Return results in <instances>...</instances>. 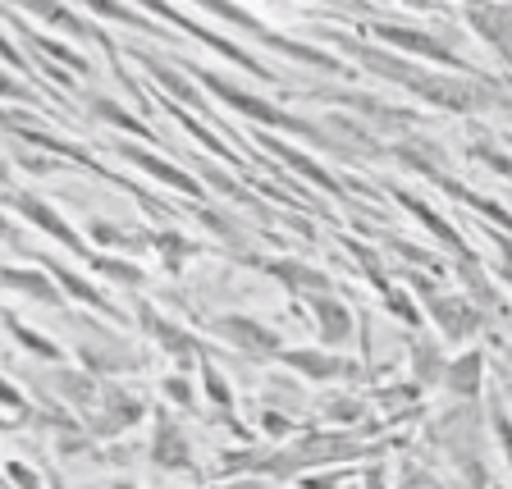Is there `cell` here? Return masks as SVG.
<instances>
[{
    "mask_svg": "<svg viewBox=\"0 0 512 489\" xmlns=\"http://www.w3.org/2000/svg\"><path fill=\"white\" fill-rule=\"evenodd\" d=\"M275 362L311 384H357L371 375V366L352 362V357H339V352H330V348H284Z\"/></svg>",
    "mask_w": 512,
    "mask_h": 489,
    "instance_id": "8992f818",
    "label": "cell"
},
{
    "mask_svg": "<svg viewBox=\"0 0 512 489\" xmlns=\"http://www.w3.org/2000/svg\"><path fill=\"white\" fill-rule=\"evenodd\" d=\"M147 14H156V19H165V23H179L183 32H192V37H202L211 51H220L224 60H234L238 69H247V74H256V78H266V83H275L279 74H270V64H261L252 51H243V46L234 42V37H224V32H215V28H206V23H197V14H183V10H165V5H147Z\"/></svg>",
    "mask_w": 512,
    "mask_h": 489,
    "instance_id": "30bf717a",
    "label": "cell"
},
{
    "mask_svg": "<svg viewBox=\"0 0 512 489\" xmlns=\"http://www.w3.org/2000/svg\"><path fill=\"white\" fill-rule=\"evenodd\" d=\"M5 183H10V170H5V160H0V188H5Z\"/></svg>",
    "mask_w": 512,
    "mask_h": 489,
    "instance_id": "681fc988",
    "label": "cell"
},
{
    "mask_svg": "<svg viewBox=\"0 0 512 489\" xmlns=\"http://www.w3.org/2000/svg\"><path fill=\"white\" fill-rule=\"evenodd\" d=\"M320 416H325L330 426L357 430V426H371V403L357 394H325L320 398Z\"/></svg>",
    "mask_w": 512,
    "mask_h": 489,
    "instance_id": "484cf974",
    "label": "cell"
},
{
    "mask_svg": "<svg viewBox=\"0 0 512 489\" xmlns=\"http://www.w3.org/2000/svg\"><path fill=\"white\" fill-rule=\"evenodd\" d=\"M471 156L476 160H485L494 174H503V179H512V156L508 151H499V147H471Z\"/></svg>",
    "mask_w": 512,
    "mask_h": 489,
    "instance_id": "60d3db41",
    "label": "cell"
},
{
    "mask_svg": "<svg viewBox=\"0 0 512 489\" xmlns=\"http://www.w3.org/2000/svg\"><path fill=\"white\" fill-rule=\"evenodd\" d=\"M28 37V46L32 51H46V55H55V60H64L69 69H78V74H87V60L74 51V46H60V42H51V37H42V32H23Z\"/></svg>",
    "mask_w": 512,
    "mask_h": 489,
    "instance_id": "8d00e7d4",
    "label": "cell"
},
{
    "mask_svg": "<svg viewBox=\"0 0 512 489\" xmlns=\"http://www.w3.org/2000/svg\"><path fill=\"white\" fill-rule=\"evenodd\" d=\"M147 462L156 471H197V458H192V439L183 435V426L170 416V407H151V439H147Z\"/></svg>",
    "mask_w": 512,
    "mask_h": 489,
    "instance_id": "ba28073f",
    "label": "cell"
},
{
    "mask_svg": "<svg viewBox=\"0 0 512 489\" xmlns=\"http://www.w3.org/2000/svg\"><path fill=\"white\" fill-rule=\"evenodd\" d=\"M0 288L23 293V298H32V302H46V307H60V288H55V279L37 266H5L0 270Z\"/></svg>",
    "mask_w": 512,
    "mask_h": 489,
    "instance_id": "44dd1931",
    "label": "cell"
},
{
    "mask_svg": "<svg viewBox=\"0 0 512 489\" xmlns=\"http://www.w3.org/2000/svg\"><path fill=\"white\" fill-rule=\"evenodd\" d=\"M87 266H92V270H101V275H106L110 284H119V288H142V284H147V270H142V266H133L128 256H106V252H92V256H87Z\"/></svg>",
    "mask_w": 512,
    "mask_h": 489,
    "instance_id": "1f68e13d",
    "label": "cell"
},
{
    "mask_svg": "<svg viewBox=\"0 0 512 489\" xmlns=\"http://www.w3.org/2000/svg\"><path fill=\"white\" fill-rule=\"evenodd\" d=\"M220 489H266L256 476H234V480H220Z\"/></svg>",
    "mask_w": 512,
    "mask_h": 489,
    "instance_id": "7dc6e473",
    "label": "cell"
},
{
    "mask_svg": "<svg viewBox=\"0 0 512 489\" xmlns=\"http://www.w3.org/2000/svg\"><path fill=\"white\" fill-rule=\"evenodd\" d=\"M202 389H206V398L215 403V412H220V426H229L234 435H243V426L234 421V389H229V380L220 375V366L211 362V357H202Z\"/></svg>",
    "mask_w": 512,
    "mask_h": 489,
    "instance_id": "4316f807",
    "label": "cell"
},
{
    "mask_svg": "<svg viewBox=\"0 0 512 489\" xmlns=\"http://www.w3.org/2000/svg\"><path fill=\"white\" fill-rule=\"evenodd\" d=\"M78 362H83L87 375H96V380H101V375H133V371H142V366H147V357H142V352L133 348L128 339L101 330V343L78 339Z\"/></svg>",
    "mask_w": 512,
    "mask_h": 489,
    "instance_id": "8fae6325",
    "label": "cell"
},
{
    "mask_svg": "<svg viewBox=\"0 0 512 489\" xmlns=\"http://www.w3.org/2000/svg\"><path fill=\"white\" fill-rule=\"evenodd\" d=\"M261 147H270V151H275V156H279V160H284L288 170H298V174H307V179H311V183H316V188H330V192H343V188H339V179H334V174H330V170H325V165H316V160H311V156H302V151L284 147V142H279V138H261Z\"/></svg>",
    "mask_w": 512,
    "mask_h": 489,
    "instance_id": "f546056e",
    "label": "cell"
},
{
    "mask_svg": "<svg viewBox=\"0 0 512 489\" xmlns=\"http://www.w3.org/2000/svg\"><path fill=\"white\" fill-rule=\"evenodd\" d=\"M87 247H110V256H133V252H147L151 247V229H138V224H119V220H101L92 215L87 220Z\"/></svg>",
    "mask_w": 512,
    "mask_h": 489,
    "instance_id": "2e32d148",
    "label": "cell"
},
{
    "mask_svg": "<svg viewBox=\"0 0 512 489\" xmlns=\"http://www.w3.org/2000/svg\"><path fill=\"white\" fill-rule=\"evenodd\" d=\"M160 394H165V403L183 407V412H197V394H192V384L183 380V371L165 375V380H160Z\"/></svg>",
    "mask_w": 512,
    "mask_h": 489,
    "instance_id": "74e56055",
    "label": "cell"
},
{
    "mask_svg": "<svg viewBox=\"0 0 512 489\" xmlns=\"http://www.w3.org/2000/svg\"><path fill=\"white\" fill-rule=\"evenodd\" d=\"M0 96H5V101H32V92L23 83H14L10 74H5V69H0Z\"/></svg>",
    "mask_w": 512,
    "mask_h": 489,
    "instance_id": "f6af8a7d",
    "label": "cell"
},
{
    "mask_svg": "<svg viewBox=\"0 0 512 489\" xmlns=\"http://www.w3.org/2000/svg\"><path fill=\"white\" fill-rule=\"evenodd\" d=\"M307 307H311V325H316L320 348H330V352L348 348L352 334H357V311H352L339 293H320V298H311Z\"/></svg>",
    "mask_w": 512,
    "mask_h": 489,
    "instance_id": "7c38bea8",
    "label": "cell"
},
{
    "mask_svg": "<svg viewBox=\"0 0 512 489\" xmlns=\"http://www.w3.org/2000/svg\"><path fill=\"white\" fill-rule=\"evenodd\" d=\"M138 64L147 69V74H156V83H165L170 87V96L174 101H188L192 110H206V96L197 92V87L188 83V78H179V69H170V64H160L156 55H147V51H138Z\"/></svg>",
    "mask_w": 512,
    "mask_h": 489,
    "instance_id": "f1b7e54d",
    "label": "cell"
},
{
    "mask_svg": "<svg viewBox=\"0 0 512 489\" xmlns=\"http://www.w3.org/2000/svg\"><path fill=\"white\" fill-rule=\"evenodd\" d=\"M87 110H92V119H101V124H115L119 133H133V138H151V128L142 124L138 115H128V110L119 106L115 96H87Z\"/></svg>",
    "mask_w": 512,
    "mask_h": 489,
    "instance_id": "4dcf8cb0",
    "label": "cell"
},
{
    "mask_svg": "<svg viewBox=\"0 0 512 489\" xmlns=\"http://www.w3.org/2000/svg\"><path fill=\"white\" fill-rule=\"evenodd\" d=\"M407 366H412V384L426 394V389H439L448 375V352L439 343V334L416 330L407 334Z\"/></svg>",
    "mask_w": 512,
    "mask_h": 489,
    "instance_id": "9a60e30c",
    "label": "cell"
},
{
    "mask_svg": "<svg viewBox=\"0 0 512 489\" xmlns=\"http://www.w3.org/2000/svg\"><path fill=\"white\" fill-rule=\"evenodd\" d=\"M147 412H151L147 398L110 380V384H101V398H96V407L87 412V435H92V439H106V444H115L119 435L138 430L142 421H147Z\"/></svg>",
    "mask_w": 512,
    "mask_h": 489,
    "instance_id": "277c9868",
    "label": "cell"
},
{
    "mask_svg": "<svg viewBox=\"0 0 512 489\" xmlns=\"http://www.w3.org/2000/svg\"><path fill=\"white\" fill-rule=\"evenodd\" d=\"M375 403L384 407H403V412H416V403H421V389L416 384H389V389H375Z\"/></svg>",
    "mask_w": 512,
    "mask_h": 489,
    "instance_id": "f35d334b",
    "label": "cell"
},
{
    "mask_svg": "<svg viewBox=\"0 0 512 489\" xmlns=\"http://www.w3.org/2000/svg\"><path fill=\"white\" fill-rule=\"evenodd\" d=\"M266 275L279 279V284H284L293 298H302V302L320 298V293H334L330 270L311 266V261H302V256H275V261H266Z\"/></svg>",
    "mask_w": 512,
    "mask_h": 489,
    "instance_id": "5bb4252c",
    "label": "cell"
},
{
    "mask_svg": "<svg viewBox=\"0 0 512 489\" xmlns=\"http://www.w3.org/2000/svg\"><path fill=\"white\" fill-rule=\"evenodd\" d=\"M0 320H5V325H10V334H14V339H19V343H23V348H28V352H37L42 362H64V352L55 348V343L46 339V334L28 330V325H23V320H14L10 311H5V316H0Z\"/></svg>",
    "mask_w": 512,
    "mask_h": 489,
    "instance_id": "836d02e7",
    "label": "cell"
},
{
    "mask_svg": "<svg viewBox=\"0 0 512 489\" xmlns=\"http://www.w3.org/2000/svg\"><path fill=\"white\" fill-rule=\"evenodd\" d=\"M110 489H138V485H133V480H115V485H110Z\"/></svg>",
    "mask_w": 512,
    "mask_h": 489,
    "instance_id": "f907efd6",
    "label": "cell"
},
{
    "mask_svg": "<svg viewBox=\"0 0 512 489\" xmlns=\"http://www.w3.org/2000/svg\"><path fill=\"white\" fill-rule=\"evenodd\" d=\"M490 430H494V439H499V448H503V458H508V467H512V421H508V407H503V403L490 407Z\"/></svg>",
    "mask_w": 512,
    "mask_h": 489,
    "instance_id": "ab89813d",
    "label": "cell"
},
{
    "mask_svg": "<svg viewBox=\"0 0 512 489\" xmlns=\"http://www.w3.org/2000/svg\"><path fill=\"white\" fill-rule=\"evenodd\" d=\"M462 23L476 32L480 42L499 46L512 60V5H471V10H462Z\"/></svg>",
    "mask_w": 512,
    "mask_h": 489,
    "instance_id": "d6986e66",
    "label": "cell"
},
{
    "mask_svg": "<svg viewBox=\"0 0 512 489\" xmlns=\"http://www.w3.org/2000/svg\"><path fill=\"white\" fill-rule=\"evenodd\" d=\"M407 288H416L421 307L430 311V320L439 325V339L448 343H467L485 330V311L467 298V293H444L435 275H421V270H403Z\"/></svg>",
    "mask_w": 512,
    "mask_h": 489,
    "instance_id": "7a4b0ae2",
    "label": "cell"
},
{
    "mask_svg": "<svg viewBox=\"0 0 512 489\" xmlns=\"http://www.w3.org/2000/svg\"><path fill=\"white\" fill-rule=\"evenodd\" d=\"M362 28L371 32V42L384 46V51H398V55H416V60H430V64H444L448 74H467V60H462L444 37L426 28H412V23H398L389 14H362Z\"/></svg>",
    "mask_w": 512,
    "mask_h": 489,
    "instance_id": "3957f363",
    "label": "cell"
},
{
    "mask_svg": "<svg viewBox=\"0 0 512 489\" xmlns=\"http://www.w3.org/2000/svg\"><path fill=\"white\" fill-rule=\"evenodd\" d=\"M293 426H298V421H293L288 412H279V407H266V403L256 407V430H261L266 439H288Z\"/></svg>",
    "mask_w": 512,
    "mask_h": 489,
    "instance_id": "d590c367",
    "label": "cell"
},
{
    "mask_svg": "<svg viewBox=\"0 0 512 489\" xmlns=\"http://www.w3.org/2000/svg\"><path fill=\"white\" fill-rule=\"evenodd\" d=\"M46 380H51V389H60V403L78 407L83 416L92 412L96 398H101V380H96V375H87V371H51Z\"/></svg>",
    "mask_w": 512,
    "mask_h": 489,
    "instance_id": "7402d4cb",
    "label": "cell"
},
{
    "mask_svg": "<svg viewBox=\"0 0 512 489\" xmlns=\"http://www.w3.org/2000/svg\"><path fill=\"white\" fill-rule=\"evenodd\" d=\"M42 266H46V275L55 279V288H64V298H74L78 307H92V311H101V316H110V320H124V311H119L106 293H96V284H87L83 275H74V270L60 266V261H51V256H42Z\"/></svg>",
    "mask_w": 512,
    "mask_h": 489,
    "instance_id": "ac0fdd59",
    "label": "cell"
},
{
    "mask_svg": "<svg viewBox=\"0 0 512 489\" xmlns=\"http://www.w3.org/2000/svg\"><path fill=\"white\" fill-rule=\"evenodd\" d=\"M10 206H14V211H19V215H23V220H28V224H37L42 234H51L55 243L74 247V252L83 256V261H87V256H92V247H87V238L78 234L74 224H64V215L55 211L51 202H42L37 192H10Z\"/></svg>",
    "mask_w": 512,
    "mask_h": 489,
    "instance_id": "4fadbf2b",
    "label": "cell"
},
{
    "mask_svg": "<svg viewBox=\"0 0 512 489\" xmlns=\"http://www.w3.org/2000/svg\"><path fill=\"white\" fill-rule=\"evenodd\" d=\"M453 270H458V279H462V284H467V298L476 302V307L485 311V316L503 307V302H499V288L490 284V275H485V270H480L476 261H471V256H462V261H453Z\"/></svg>",
    "mask_w": 512,
    "mask_h": 489,
    "instance_id": "83f0119b",
    "label": "cell"
},
{
    "mask_svg": "<svg viewBox=\"0 0 512 489\" xmlns=\"http://www.w3.org/2000/svg\"><path fill=\"white\" fill-rule=\"evenodd\" d=\"M138 320H142V330H147V339L156 343V348H165L170 352V362H174V371H188V366H197L206 357L202 352V339L197 334H188L179 325V320H170V316H160L151 302H138Z\"/></svg>",
    "mask_w": 512,
    "mask_h": 489,
    "instance_id": "9c48e42d",
    "label": "cell"
},
{
    "mask_svg": "<svg viewBox=\"0 0 512 489\" xmlns=\"http://www.w3.org/2000/svg\"><path fill=\"white\" fill-rule=\"evenodd\" d=\"M435 183H439V188H444V192H453V197H458V202L476 206L480 215H490L494 224H503V229H512V215L503 211V206H494V202H485V197H476V192H467V188H462L458 179H448V174H435Z\"/></svg>",
    "mask_w": 512,
    "mask_h": 489,
    "instance_id": "d6a6232c",
    "label": "cell"
},
{
    "mask_svg": "<svg viewBox=\"0 0 512 489\" xmlns=\"http://www.w3.org/2000/svg\"><path fill=\"white\" fill-rule=\"evenodd\" d=\"M211 334L220 343H229L234 352L252 357V362H275L279 352H284V339H279L275 325L247 316V311H224V316H215L211 320Z\"/></svg>",
    "mask_w": 512,
    "mask_h": 489,
    "instance_id": "5b68a950",
    "label": "cell"
},
{
    "mask_svg": "<svg viewBox=\"0 0 512 489\" xmlns=\"http://www.w3.org/2000/svg\"><path fill=\"white\" fill-rule=\"evenodd\" d=\"M357 489H389V467H384V462L366 467L362 471V485H357Z\"/></svg>",
    "mask_w": 512,
    "mask_h": 489,
    "instance_id": "ee69618b",
    "label": "cell"
},
{
    "mask_svg": "<svg viewBox=\"0 0 512 489\" xmlns=\"http://www.w3.org/2000/svg\"><path fill=\"white\" fill-rule=\"evenodd\" d=\"M0 238H14V229H10V224H5V220H0Z\"/></svg>",
    "mask_w": 512,
    "mask_h": 489,
    "instance_id": "816d5d0a",
    "label": "cell"
},
{
    "mask_svg": "<svg viewBox=\"0 0 512 489\" xmlns=\"http://www.w3.org/2000/svg\"><path fill=\"white\" fill-rule=\"evenodd\" d=\"M115 151L124 160H133L138 170H147L156 183H165V188H174V192H188V197H202V188H197V179H192L183 165H174V160H165V156H156V151H142V147H133V142H115Z\"/></svg>",
    "mask_w": 512,
    "mask_h": 489,
    "instance_id": "e0dca14e",
    "label": "cell"
},
{
    "mask_svg": "<svg viewBox=\"0 0 512 489\" xmlns=\"http://www.w3.org/2000/svg\"><path fill=\"white\" fill-rule=\"evenodd\" d=\"M51 489H69V485H64V476H51Z\"/></svg>",
    "mask_w": 512,
    "mask_h": 489,
    "instance_id": "f5cc1de1",
    "label": "cell"
},
{
    "mask_svg": "<svg viewBox=\"0 0 512 489\" xmlns=\"http://www.w3.org/2000/svg\"><path fill=\"white\" fill-rule=\"evenodd\" d=\"M202 14H215V19H224V23H234V28L252 32V37H261L266 46H275V51H284V55H293V60L311 64V69H339V60H334L330 51H320V46H307V42H288L284 32L266 28V23L256 19V14L238 10V5H224V0H211V5H202Z\"/></svg>",
    "mask_w": 512,
    "mask_h": 489,
    "instance_id": "52a82bcc",
    "label": "cell"
},
{
    "mask_svg": "<svg viewBox=\"0 0 512 489\" xmlns=\"http://www.w3.org/2000/svg\"><path fill=\"white\" fill-rule=\"evenodd\" d=\"M334 101L352 106L362 119H371V124H380V128H407V124H416V115H407V110L389 106V101H380V96H366V92H339Z\"/></svg>",
    "mask_w": 512,
    "mask_h": 489,
    "instance_id": "603a6c76",
    "label": "cell"
},
{
    "mask_svg": "<svg viewBox=\"0 0 512 489\" xmlns=\"http://www.w3.org/2000/svg\"><path fill=\"white\" fill-rule=\"evenodd\" d=\"M394 197H398V206H407V211H412L416 220L426 224V229H430V234L439 238V243L448 247V252L458 256V261H462V256H471V252H467V243H462V238L453 234V224H448V220H444V215H439V211H430V206L421 202V197H412V192H394Z\"/></svg>",
    "mask_w": 512,
    "mask_h": 489,
    "instance_id": "d4e9b609",
    "label": "cell"
},
{
    "mask_svg": "<svg viewBox=\"0 0 512 489\" xmlns=\"http://www.w3.org/2000/svg\"><path fill=\"white\" fill-rule=\"evenodd\" d=\"M348 471H330V476H298V489H343Z\"/></svg>",
    "mask_w": 512,
    "mask_h": 489,
    "instance_id": "7bdbcfd3",
    "label": "cell"
},
{
    "mask_svg": "<svg viewBox=\"0 0 512 489\" xmlns=\"http://www.w3.org/2000/svg\"><path fill=\"white\" fill-rule=\"evenodd\" d=\"M188 69H192V78H197V83L215 96V101H224V106L238 110L243 119H256V124H266V128H284V133H302V138H325V133H320V124L298 119L293 110H279L275 101H266V96H256V92H247V87L229 83V78L215 74V69H202V64H188Z\"/></svg>",
    "mask_w": 512,
    "mask_h": 489,
    "instance_id": "6da1fadb",
    "label": "cell"
},
{
    "mask_svg": "<svg viewBox=\"0 0 512 489\" xmlns=\"http://www.w3.org/2000/svg\"><path fill=\"white\" fill-rule=\"evenodd\" d=\"M394 480H398V489H444V480H439L435 471H430V467H421V462H412V458H403V462H398Z\"/></svg>",
    "mask_w": 512,
    "mask_h": 489,
    "instance_id": "e575fe53",
    "label": "cell"
},
{
    "mask_svg": "<svg viewBox=\"0 0 512 489\" xmlns=\"http://www.w3.org/2000/svg\"><path fill=\"white\" fill-rule=\"evenodd\" d=\"M151 252L165 261V270H170V275H183V266H188L192 256H202V247L192 243V238H183L179 229H170V224H165V229H151Z\"/></svg>",
    "mask_w": 512,
    "mask_h": 489,
    "instance_id": "cb8c5ba5",
    "label": "cell"
},
{
    "mask_svg": "<svg viewBox=\"0 0 512 489\" xmlns=\"http://www.w3.org/2000/svg\"><path fill=\"white\" fill-rule=\"evenodd\" d=\"M480 384H485V352H480V348L458 352V357L448 362L444 389H448V394H453V398H462V403H476Z\"/></svg>",
    "mask_w": 512,
    "mask_h": 489,
    "instance_id": "ffe728a7",
    "label": "cell"
},
{
    "mask_svg": "<svg viewBox=\"0 0 512 489\" xmlns=\"http://www.w3.org/2000/svg\"><path fill=\"white\" fill-rule=\"evenodd\" d=\"M0 55H5V64H14V69H19V64H23V55L10 46V37H5V32H0Z\"/></svg>",
    "mask_w": 512,
    "mask_h": 489,
    "instance_id": "c3c4849f",
    "label": "cell"
},
{
    "mask_svg": "<svg viewBox=\"0 0 512 489\" xmlns=\"http://www.w3.org/2000/svg\"><path fill=\"white\" fill-rule=\"evenodd\" d=\"M508 403H512V384H508Z\"/></svg>",
    "mask_w": 512,
    "mask_h": 489,
    "instance_id": "db71d44e",
    "label": "cell"
},
{
    "mask_svg": "<svg viewBox=\"0 0 512 489\" xmlns=\"http://www.w3.org/2000/svg\"><path fill=\"white\" fill-rule=\"evenodd\" d=\"M508 147H512V133H508Z\"/></svg>",
    "mask_w": 512,
    "mask_h": 489,
    "instance_id": "11a10c76",
    "label": "cell"
},
{
    "mask_svg": "<svg viewBox=\"0 0 512 489\" xmlns=\"http://www.w3.org/2000/svg\"><path fill=\"white\" fill-rule=\"evenodd\" d=\"M14 476V485L19 489H46V480H42V471H32L28 462H10V467H5Z\"/></svg>",
    "mask_w": 512,
    "mask_h": 489,
    "instance_id": "b9f144b4",
    "label": "cell"
},
{
    "mask_svg": "<svg viewBox=\"0 0 512 489\" xmlns=\"http://www.w3.org/2000/svg\"><path fill=\"white\" fill-rule=\"evenodd\" d=\"M0 403H5V407H14V412H23V394H19V389H14L10 380H0Z\"/></svg>",
    "mask_w": 512,
    "mask_h": 489,
    "instance_id": "bcb514c9",
    "label": "cell"
}]
</instances>
